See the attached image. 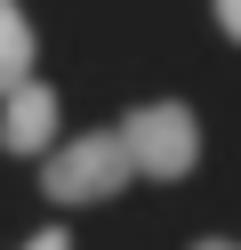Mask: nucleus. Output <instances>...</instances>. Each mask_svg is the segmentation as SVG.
Returning a JSON list of instances; mask_svg holds the SVG:
<instances>
[{
	"label": "nucleus",
	"instance_id": "1",
	"mask_svg": "<svg viewBox=\"0 0 241 250\" xmlns=\"http://www.w3.org/2000/svg\"><path fill=\"white\" fill-rule=\"evenodd\" d=\"M121 146H129V169H137V178L177 186L193 162H201V121H193V105L153 97V105H129L121 113Z\"/></svg>",
	"mask_w": 241,
	"mask_h": 250
},
{
	"label": "nucleus",
	"instance_id": "2",
	"mask_svg": "<svg viewBox=\"0 0 241 250\" xmlns=\"http://www.w3.org/2000/svg\"><path fill=\"white\" fill-rule=\"evenodd\" d=\"M40 194L48 202H112L137 169H129V146H121V129H80V137H64V146H48L40 153Z\"/></svg>",
	"mask_w": 241,
	"mask_h": 250
},
{
	"label": "nucleus",
	"instance_id": "3",
	"mask_svg": "<svg viewBox=\"0 0 241 250\" xmlns=\"http://www.w3.org/2000/svg\"><path fill=\"white\" fill-rule=\"evenodd\" d=\"M48 146H56V89L16 81L0 97V153H48Z\"/></svg>",
	"mask_w": 241,
	"mask_h": 250
},
{
	"label": "nucleus",
	"instance_id": "4",
	"mask_svg": "<svg viewBox=\"0 0 241 250\" xmlns=\"http://www.w3.org/2000/svg\"><path fill=\"white\" fill-rule=\"evenodd\" d=\"M16 81H32V24H24L16 0H0V97Z\"/></svg>",
	"mask_w": 241,
	"mask_h": 250
},
{
	"label": "nucleus",
	"instance_id": "5",
	"mask_svg": "<svg viewBox=\"0 0 241 250\" xmlns=\"http://www.w3.org/2000/svg\"><path fill=\"white\" fill-rule=\"evenodd\" d=\"M209 17H217L225 41H241V0H209Z\"/></svg>",
	"mask_w": 241,
	"mask_h": 250
},
{
	"label": "nucleus",
	"instance_id": "6",
	"mask_svg": "<svg viewBox=\"0 0 241 250\" xmlns=\"http://www.w3.org/2000/svg\"><path fill=\"white\" fill-rule=\"evenodd\" d=\"M24 250H73V234H64V226H40V234H32Z\"/></svg>",
	"mask_w": 241,
	"mask_h": 250
},
{
	"label": "nucleus",
	"instance_id": "7",
	"mask_svg": "<svg viewBox=\"0 0 241 250\" xmlns=\"http://www.w3.org/2000/svg\"><path fill=\"white\" fill-rule=\"evenodd\" d=\"M193 250H241V242H233V234H201Z\"/></svg>",
	"mask_w": 241,
	"mask_h": 250
}]
</instances>
